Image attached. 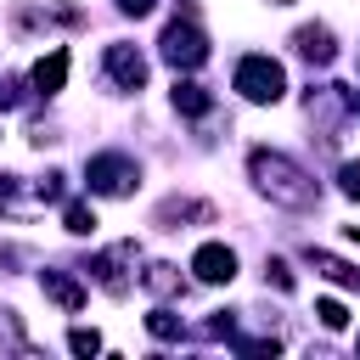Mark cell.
<instances>
[{
	"label": "cell",
	"mask_w": 360,
	"mask_h": 360,
	"mask_svg": "<svg viewBox=\"0 0 360 360\" xmlns=\"http://www.w3.org/2000/svg\"><path fill=\"white\" fill-rule=\"evenodd\" d=\"M39 292H45V298H56L68 315H73V309H84V287H79L68 270H39Z\"/></svg>",
	"instance_id": "9"
},
{
	"label": "cell",
	"mask_w": 360,
	"mask_h": 360,
	"mask_svg": "<svg viewBox=\"0 0 360 360\" xmlns=\"http://www.w3.org/2000/svg\"><path fill=\"white\" fill-rule=\"evenodd\" d=\"M146 292H158V298H174V292H186V281L174 276V264H146Z\"/></svg>",
	"instance_id": "11"
},
{
	"label": "cell",
	"mask_w": 360,
	"mask_h": 360,
	"mask_svg": "<svg viewBox=\"0 0 360 360\" xmlns=\"http://www.w3.org/2000/svg\"><path fill=\"white\" fill-rule=\"evenodd\" d=\"M349 101H354V112H360V96H349Z\"/></svg>",
	"instance_id": "24"
},
{
	"label": "cell",
	"mask_w": 360,
	"mask_h": 360,
	"mask_svg": "<svg viewBox=\"0 0 360 360\" xmlns=\"http://www.w3.org/2000/svg\"><path fill=\"white\" fill-rule=\"evenodd\" d=\"M174 107L191 112V118H202V112H208V90L191 84V79H174Z\"/></svg>",
	"instance_id": "12"
},
{
	"label": "cell",
	"mask_w": 360,
	"mask_h": 360,
	"mask_svg": "<svg viewBox=\"0 0 360 360\" xmlns=\"http://www.w3.org/2000/svg\"><path fill=\"white\" fill-rule=\"evenodd\" d=\"M292 45H298V56H304V62H315V68H326V62L338 56V45H332V28H326V22H304V28L292 34Z\"/></svg>",
	"instance_id": "8"
},
{
	"label": "cell",
	"mask_w": 360,
	"mask_h": 360,
	"mask_svg": "<svg viewBox=\"0 0 360 360\" xmlns=\"http://www.w3.org/2000/svg\"><path fill=\"white\" fill-rule=\"evenodd\" d=\"M264 276H270V281H276L281 292H292V270H287L281 259H270V264H264Z\"/></svg>",
	"instance_id": "19"
},
{
	"label": "cell",
	"mask_w": 360,
	"mask_h": 360,
	"mask_svg": "<svg viewBox=\"0 0 360 360\" xmlns=\"http://www.w3.org/2000/svg\"><path fill=\"white\" fill-rule=\"evenodd\" d=\"M84 180H90L96 197H129V191L141 186V169H135V158H124V152H96V158L84 163Z\"/></svg>",
	"instance_id": "2"
},
{
	"label": "cell",
	"mask_w": 360,
	"mask_h": 360,
	"mask_svg": "<svg viewBox=\"0 0 360 360\" xmlns=\"http://www.w3.org/2000/svg\"><path fill=\"white\" fill-rule=\"evenodd\" d=\"M62 225H68L73 236H90V231H96V214H90L84 202H68V208H62Z\"/></svg>",
	"instance_id": "14"
},
{
	"label": "cell",
	"mask_w": 360,
	"mask_h": 360,
	"mask_svg": "<svg viewBox=\"0 0 360 360\" xmlns=\"http://www.w3.org/2000/svg\"><path fill=\"white\" fill-rule=\"evenodd\" d=\"M146 332L169 343V338H180V315H169V309H152V315H146Z\"/></svg>",
	"instance_id": "16"
},
{
	"label": "cell",
	"mask_w": 360,
	"mask_h": 360,
	"mask_svg": "<svg viewBox=\"0 0 360 360\" xmlns=\"http://www.w3.org/2000/svg\"><path fill=\"white\" fill-rule=\"evenodd\" d=\"M270 6H292V0H270Z\"/></svg>",
	"instance_id": "25"
},
{
	"label": "cell",
	"mask_w": 360,
	"mask_h": 360,
	"mask_svg": "<svg viewBox=\"0 0 360 360\" xmlns=\"http://www.w3.org/2000/svg\"><path fill=\"white\" fill-rule=\"evenodd\" d=\"M309 264L326 276V281H343V287H360V276L343 264V259H332V253H321V248H309Z\"/></svg>",
	"instance_id": "13"
},
{
	"label": "cell",
	"mask_w": 360,
	"mask_h": 360,
	"mask_svg": "<svg viewBox=\"0 0 360 360\" xmlns=\"http://www.w3.org/2000/svg\"><path fill=\"white\" fill-rule=\"evenodd\" d=\"M315 315H321V326H326V332H343V326H349V309H343L338 298H321V304H315Z\"/></svg>",
	"instance_id": "15"
},
{
	"label": "cell",
	"mask_w": 360,
	"mask_h": 360,
	"mask_svg": "<svg viewBox=\"0 0 360 360\" xmlns=\"http://www.w3.org/2000/svg\"><path fill=\"white\" fill-rule=\"evenodd\" d=\"M62 84H68V51L39 56V62H34V90H39V96H56Z\"/></svg>",
	"instance_id": "10"
},
{
	"label": "cell",
	"mask_w": 360,
	"mask_h": 360,
	"mask_svg": "<svg viewBox=\"0 0 360 360\" xmlns=\"http://www.w3.org/2000/svg\"><path fill=\"white\" fill-rule=\"evenodd\" d=\"M349 242H360V225H349Z\"/></svg>",
	"instance_id": "23"
},
{
	"label": "cell",
	"mask_w": 360,
	"mask_h": 360,
	"mask_svg": "<svg viewBox=\"0 0 360 360\" xmlns=\"http://www.w3.org/2000/svg\"><path fill=\"white\" fill-rule=\"evenodd\" d=\"M338 180H343V191H349V197H360V163H343V169H338Z\"/></svg>",
	"instance_id": "20"
},
{
	"label": "cell",
	"mask_w": 360,
	"mask_h": 360,
	"mask_svg": "<svg viewBox=\"0 0 360 360\" xmlns=\"http://www.w3.org/2000/svg\"><path fill=\"white\" fill-rule=\"evenodd\" d=\"M236 90L248 101H281L287 96V73L276 56H242L236 62Z\"/></svg>",
	"instance_id": "3"
},
{
	"label": "cell",
	"mask_w": 360,
	"mask_h": 360,
	"mask_svg": "<svg viewBox=\"0 0 360 360\" xmlns=\"http://www.w3.org/2000/svg\"><path fill=\"white\" fill-rule=\"evenodd\" d=\"M0 349H28V338H22V326H17L11 309H0Z\"/></svg>",
	"instance_id": "17"
},
{
	"label": "cell",
	"mask_w": 360,
	"mask_h": 360,
	"mask_svg": "<svg viewBox=\"0 0 360 360\" xmlns=\"http://www.w3.org/2000/svg\"><path fill=\"white\" fill-rule=\"evenodd\" d=\"M191 270H197V281L219 287V281H231V276H236V253H231L225 242H202V248L191 253Z\"/></svg>",
	"instance_id": "5"
},
{
	"label": "cell",
	"mask_w": 360,
	"mask_h": 360,
	"mask_svg": "<svg viewBox=\"0 0 360 360\" xmlns=\"http://www.w3.org/2000/svg\"><path fill=\"white\" fill-rule=\"evenodd\" d=\"M158 51H163V62H169V68H197V62L208 56V39H202V28H197L191 17H174V22L163 28Z\"/></svg>",
	"instance_id": "4"
},
{
	"label": "cell",
	"mask_w": 360,
	"mask_h": 360,
	"mask_svg": "<svg viewBox=\"0 0 360 360\" xmlns=\"http://www.w3.org/2000/svg\"><path fill=\"white\" fill-rule=\"evenodd\" d=\"M158 0H118V11H129V17H146Z\"/></svg>",
	"instance_id": "22"
},
{
	"label": "cell",
	"mask_w": 360,
	"mask_h": 360,
	"mask_svg": "<svg viewBox=\"0 0 360 360\" xmlns=\"http://www.w3.org/2000/svg\"><path fill=\"white\" fill-rule=\"evenodd\" d=\"M107 73H112V84H124V90H141L146 84V56L135 51V45H107Z\"/></svg>",
	"instance_id": "7"
},
{
	"label": "cell",
	"mask_w": 360,
	"mask_h": 360,
	"mask_svg": "<svg viewBox=\"0 0 360 360\" xmlns=\"http://www.w3.org/2000/svg\"><path fill=\"white\" fill-rule=\"evenodd\" d=\"M129 259H135V242H118V248L96 253V264H90V270H96V281H101L112 298H124V292H129V276H124V264H129Z\"/></svg>",
	"instance_id": "6"
},
{
	"label": "cell",
	"mask_w": 360,
	"mask_h": 360,
	"mask_svg": "<svg viewBox=\"0 0 360 360\" xmlns=\"http://www.w3.org/2000/svg\"><path fill=\"white\" fill-rule=\"evenodd\" d=\"M22 101V84L17 79H0V107H17Z\"/></svg>",
	"instance_id": "21"
},
{
	"label": "cell",
	"mask_w": 360,
	"mask_h": 360,
	"mask_svg": "<svg viewBox=\"0 0 360 360\" xmlns=\"http://www.w3.org/2000/svg\"><path fill=\"white\" fill-rule=\"evenodd\" d=\"M68 349H73V354H96V349H101V338H96L90 326H73V332H68Z\"/></svg>",
	"instance_id": "18"
},
{
	"label": "cell",
	"mask_w": 360,
	"mask_h": 360,
	"mask_svg": "<svg viewBox=\"0 0 360 360\" xmlns=\"http://www.w3.org/2000/svg\"><path fill=\"white\" fill-rule=\"evenodd\" d=\"M248 174H253V186H259L270 202H281V208H315V197H321V186H315L292 158H281V152H270V146H253V152H248Z\"/></svg>",
	"instance_id": "1"
}]
</instances>
